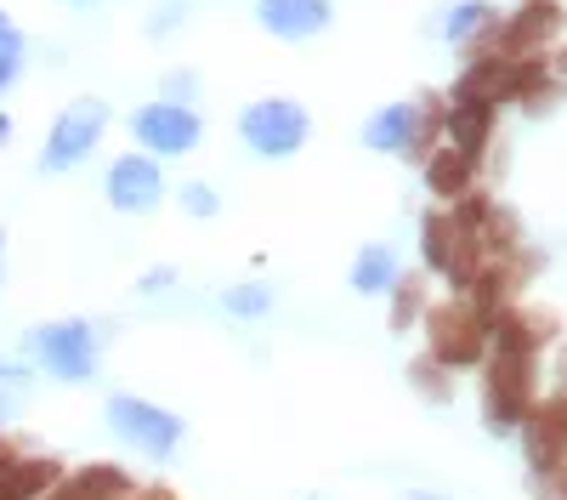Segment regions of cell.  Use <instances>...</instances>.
I'll use <instances>...</instances> for the list:
<instances>
[{
	"label": "cell",
	"mask_w": 567,
	"mask_h": 500,
	"mask_svg": "<svg viewBox=\"0 0 567 500\" xmlns=\"http://www.w3.org/2000/svg\"><path fill=\"white\" fill-rule=\"evenodd\" d=\"M534 353H511V347H488L483 358V416L494 432H516L528 421V409L539 398V370Z\"/></svg>",
	"instance_id": "cell-1"
},
{
	"label": "cell",
	"mask_w": 567,
	"mask_h": 500,
	"mask_svg": "<svg viewBox=\"0 0 567 500\" xmlns=\"http://www.w3.org/2000/svg\"><path fill=\"white\" fill-rule=\"evenodd\" d=\"M425 347H432L443 370H477L488 358V318L465 296H449L425 313Z\"/></svg>",
	"instance_id": "cell-2"
},
{
	"label": "cell",
	"mask_w": 567,
	"mask_h": 500,
	"mask_svg": "<svg viewBox=\"0 0 567 500\" xmlns=\"http://www.w3.org/2000/svg\"><path fill=\"white\" fill-rule=\"evenodd\" d=\"M420 256L432 273H443V279L454 285V296H465V285L477 279V267L488 262L477 227H460L454 211H425L420 222Z\"/></svg>",
	"instance_id": "cell-3"
},
{
	"label": "cell",
	"mask_w": 567,
	"mask_h": 500,
	"mask_svg": "<svg viewBox=\"0 0 567 500\" xmlns=\"http://www.w3.org/2000/svg\"><path fill=\"white\" fill-rule=\"evenodd\" d=\"M97 347H103L97 325H85V318H58V325L29 330V353L40 358V370L69 381V387L97 376Z\"/></svg>",
	"instance_id": "cell-4"
},
{
	"label": "cell",
	"mask_w": 567,
	"mask_h": 500,
	"mask_svg": "<svg viewBox=\"0 0 567 500\" xmlns=\"http://www.w3.org/2000/svg\"><path fill=\"white\" fill-rule=\"evenodd\" d=\"M103 131H109V103L103 98H74L52 131H45V149H40V171L45 176H58V171H74L91 160V149L103 143Z\"/></svg>",
	"instance_id": "cell-5"
},
{
	"label": "cell",
	"mask_w": 567,
	"mask_h": 500,
	"mask_svg": "<svg viewBox=\"0 0 567 500\" xmlns=\"http://www.w3.org/2000/svg\"><path fill=\"white\" fill-rule=\"evenodd\" d=\"M307 109L296 98H256L245 114H239V136H245V149L261 154V160H290L307 149Z\"/></svg>",
	"instance_id": "cell-6"
},
{
	"label": "cell",
	"mask_w": 567,
	"mask_h": 500,
	"mask_svg": "<svg viewBox=\"0 0 567 500\" xmlns=\"http://www.w3.org/2000/svg\"><path fill=\"white\" fill-rule=\"evenodd\" d=\"M109 427H114V438H125L131 449L148 455V461H165V455H176V443H182V416H171L165 404H148L136 392L109 398Z\"/></svg>",
	"instance_id": "cell-7"
},
{
	"label": "cell",
	"mask_w": 567,
	"mask_h": 500,
	"mask_svg": "<svg viewBox=\"0 0 567 500\" xmlns=\"http://www.w3.org/2000/svg\"><path fill=\"white\" fill-rule=\"evenodd\" d=\"M131 136L142 143V154H154V160H171V154H187V149H199V136H205V120L187 109V103H142L131 114Z\"/></svg>",
	"instance_id": "cell-8"
},
{
	"label": "cell",
	"mask_w": 567,
	"mask_h": 500,
	"mask_svg": "<svg viewBox=\"0 0 567 500\" xmlns=\"http://www.w3.org/2000/svg\"><path fill=\"white\" fill-rule=\"evenodd\" d=\"M556 34H561V0H523V7H516L505 23H494L488 52L528 58V52H545Z\"/></svg>",
	"instance_id": "cell-9"
},
{
	"label": "cell",
	"mask_w": 567,
	"mask_h": 500,
	"mask_svg": "<svg viewBox=\"0 0 567 500\" xmlns=\"http://www.w3.org/2000/svg\"><path fill=\"white\" fill-rule=\"evenodd\" d=\"M103 194H109V205L114 211H125V216H142V211H154L159 200H165V171H159V160L154 154H120L114 165H109V182H103Z\"/></svg>",
	"instance_id": "cell-10"
},
{
	"label": "cell",
	"mask_w": 567,
	"mask_h": 500,
	"mask_svg": "<svg viewBox=\"0 0 567 500\" xmlns=\"http://www.w3.org/2000/svg\"><path fill=\"white\" fill-rule=\"evenodd\" d=\"M523 449H528V467L534 472L567 467V392L534 398L528 421H523Z\"/></svg>",
	"instance_id": "cell-11"
},
{
	"label": "cell",
	"mask_w": 567,
	"mask_h": 500,
	"mask_svg": "<svg viewBox=\"0 0 567 500\" xmlns=\"http://www.w3.org/2000/svg\"><path fill=\"white\" fill-rule=\"evenodd\" d=\"M336 7L329 0H256V23L278 40H312L329 29Z\"/></svg>",
	"instance_id": "cell-12"
},
{
	"label": "cell",
	"mask_w": 567,
	"mask_h": 500,
	"mask_svg": "<svg viewBox=\"0 0 567 500\" xmlns=\"http://www.w3.org/2000/svg\"><path fill=\"white\" fill-rule=\"evenodd\" d=\"M131 489H136V483H131L125 467H114V461H91V467H80V472H63L40 500H125Z\"/></svg>",
	"instance_id": "cell-13"
},
{
	"label": "cell",
	"mask_w": 567,
	"mask_h": 500,
	"mask_svg": "<svg viewBox=\"0 0 567 500\" xmlns=\"http://www.w3.org/2000/svg\"><path fill=\"white\" fill-rule=\"evenodd\" d=\"M556 341V318L550 313H516V307H505L494 325H488V347H511V353H545Z\"/></svg>",
	"instance_id": "cell-14"
},
{
	"label": "cell",
	"mask_w": 567,
	"mask_h": 500,
	"mask_svg": "<svg viewBox=\"0 0 567 500\" xmlns=\"http://www.w3.org/2000/svg\"><path fill=\"white\" fill-rule=\"evenodd\" d=\"M420 165H425V188L437 200H460L465 188H477V160H465L454 143H437Z\"/></svg>",
	"instance_id": "cell-15"
},
{
	"label": "cell",
	"mask_w": 567,
	"mask_h": 500,
	"mask_svg": "<svg viewBox=\"0 0 567 500\" xmlns=\"http://www.w3.org/2000/svg\"><path fill=\"white\" fill-rule=\"evenodd\" d=\"M58 478H63V461H52V455H18L0 472V500H40Z\"/></svg>",
	"instance_id": "cell-16"
},
{
	"label": "cell",
	"mask_w": 567,
	"mask_h": 500,
	"mask_svg": "<svg viewBox=\"0 0 567 500\" xmlns=\"http://www.w3.org/2000/svg\"><path fill=\"white\" fill-rule=\"evenodd\" d=\"M414 131H420V103H392V109H381L363 125V143L374 154H409Z\"/></svg>",
	"instance_id": "cell-17"
},
{
	"label": "cell",
	"mask_w": 567,
	"mask_h": 500,
	"mask_svg": "<svg viewBox=\"0 0 567 500\" xmlns=\"http://www.w3.org/2000/svg\"><path fill=\"white\" fill-rule=\"evenodd\" d=\"M392 279H398V251L392 245H363L358 262H352V290L381 296V290H392Z\"/></svg>",
	"instance_id": "cell-18"
},
{
	"label": "cell",
	"mask_w": 567,
	"mask_h": 500,
	"mask_svg": "<svg viewBox=\"0 0 567 500\" xmlns=\"http://www.w3.org/2000/svg\"><path fill=\"white\" fill-rule=\"evenodd\" d=\"M494 23H499V12L488 7V0H460V7L449 12V23H443V40L449 45H477L483 34H494Z\"/></svg>",
	"instance_id": "cell-19"
},
{
	"label": "cell",
	"mask_w": 567,
	"mask_h": 500,
	"mask_svg": "<svg viewBox=\"0 0 567 500\" xmlns=\"http://www.w3.org/2000/svg\"><path fill=\"white\" fill-rule=\"evenodd\" d=\"M477 239L488 256H511L516 245H523V216L505 211V205H488V216L477 222Z\"/></svg>",
	"instance_id": "cell-20"
},
{
	"label": "cell",
	"mask_w": 567,
	"mask_h": 500,
	"mask_svg": "<svg viewBox=\"0 0 567 500\" xmlns=\"http://www.w3.org/2000/svg\"><path fill=\"white\" fill-rule=\"evenodd\" d=\"M425 313V279L420 273H398L392 279V330H409Z\"/></svg>",
	"instance_id": "cell-21"
},
{
	"label": "cell",
	"mask_w": 567,
	"mask_h": 500,
	"mask_svg": "<svg viewBox=\"0 0 567 500\" xmlns=\"http://www.w3.org/2000/svg\"><path fill=\"white\" fill-rule=\"evenodd\" d=\"M409 381H414V392H425L432 404H449V398H454V381H449V370H443L432 353L409 364Z\"/></svg>",
	"instance_id": "cell-22"
},
{
	"label": "cell",
	"mask_w": 567,
	"mask_h": 500,
	"mask_svg": "<svg viewBox=\"0 0 567 500\" xmlns=\"http://www.w3.org/2000/svg\"><path fill=\"white\" fill-rule=\"evenodd\" d=\"M221 307L239 313V318H261L272 307V290L267 285H233V290H221Z\"/></svg>",
	"instance_id": "cell-23"
},
{
	"label": "cell",
	"mask_w": 567,
	"mask_h": 500,
	"mask_svg": "<svg viewBox=\"0 0 567 500\" xmlns=\"http://www.w3.org/2000/svg\"><path fill=\"white\" fill-rule=\"evenodd\" d=\"M23 387H29V370H23V364H0V427H7L12 404L23 398Z\"/></svg>",
	"instance_id": "cell-24"
},
{
	"label": "cell",
	"mask_w": 567,
	"mask_h": 500,
	"mask_svg": "<svg viewBox=\"0 0 567 500\" xmlns=\"http://www.w3.org/2000/svg\"><path fill=\"white\" fill-rule=\"evenodd\" d=\"M23 74V34H12V40H0V98L12 91V80Z\"/></svg>",
	"instance_id": "cell-25"
},
{
	"label": "cell",
	"mask_w": 567,
	"mask_h": 500,
	"mask_svg": "<svg viewBox=\"0 0 567 500\" xmlns=\"http://www.w3.org/2000/svg\"><path fill=\"white\" fill-rule=\"evenodd\" d=\"M182 211H187V216H216L221 200H216L210 182H187V188H182Z\"/></svg>",
	"instance_id": "cell-26"
},
{
	"label": "cell",
	"mask_w": 567,
	"mask_h": 500,
	"mask_svg": "<svg viewBox=\"0 0 567 500\" xmlns=\"http://www.w3.org/2000/svg\"><path fill=\"white\" fill-rule=\"evenodd\" d=\"M187 91H199V80L187 74V69H176V74H165V103H187Z\"/></svg>",
	"instance_id": "cell-27"
},
{
	"label": "cell",
	"mask_w": 567,
	"mask_h": 500,
	"mask_svg": "<svg viewBox=\"0 0 567 500\" xmlns=\"http://www.w3.org/2000/svg\"><path fill=\"white\" fill-rule=\"evenodd\" d=\"M125 500H176V489H165V483H154V489H131Z\"/></svg>",
	"instance_id": "cell-28"
},
{
	"label": "cell",
	"mask_w": 567,
	"mask_h": 500,
	"mask_svg": "<svg viewBox=\"0 0 567 500\" xmlns=\"http://www.w3.org/2000/svg\"><path fill=\"white\" fill-rule=\"evenodd\" d=\"M171 279H176V273H171V267H154V273H148V279H142V290H165Z\"/></svg>",
	"instance_id": "cell-29"
},
{
	"label": "cell",
	"mask_w": 567,
	"mask_h": 500,
	"mask_svg": "<svg viewBox=\"0 0 567 500\" xmlns=\"http://www.w3.org/2000/svg\"><path fill=\"white\" fill-rule=\"evenodd\" d=\"M18 455H23V449H18V443H12V438H0V472H7V467H12V461H18Z\"/></svg>",
	"instance_id": "cell-30"
},
{
	"label": "cell",
	"mask_w": 567,
	"mask_h": 500,
	"mask_svg": "<svg viewBox=\"0 0 567 500\" xmlns=\"http://www.w3.org/2000/svg\"><path fill=\"white\" fill-rule=\"evenodd\" d=\"M12 34H23V29H18V23H12L7 12H0V40H12Z\"/></svg>",
	"instance_id": "cell-31"
},
{
	"label": "cell",
	"mask_w": 567,
	"mask_h": 500,
	"mask_svg": "<svg viewBox=\"0 0 567 500\" xmlns=\"http://www.w3.org/2000/svg\"><path fill=\"white\" fill-rule=\"evenodd\" d=\"M12 143V114H0V149Z\"/></svg>",
	"instance_id": "cell-32"
},
{
	"label": "cell",
	"mask_w": 567,
	"mask_h": 500,
	"mask_svg": "<svg viewBox=\"0 0 567 500\" xmlns=\"http://www.w3.org/2000/svg\"><path fill=\"white\" fill-rule=\"evenodd\" d=\"M409 500H454V494H437V489H414Z\"/></svg>",
	"instance_id": "cell-33"
},
{
	"label": "cell",
	"mask_w": 567,
	"mask_h": 500,
	"mask_svg": "<svg viewBox=\"0 0 567 500\" xmlns=\"http://www.w3.org/2000/svg\"><path fill=\"white\" fill-rule=\"evenodd\" d=\"M0 279H7V227H0Z\"/></svg>",
	"instance_id": "cell-34"
},
{
	"label": "cell",
	"mask_w": 567,
	"mask_h": 500,
	"mask_svg": "<svg viewBox=\"0 0 567 500\" xmlns=\"http://www.w3.org/2000/svg\"><path fill=\"white\" fill-rule=\"evenodd\" d=\"M69 7H91V0H69Z\"/></svg>",
	"instance_id": "cell-35"
},
{
	"label": "cell",
	"mask_w": 567,
	"mask_h": 500,
	"mask_svg": "<svg viewBox=\"0 0 567 500\" xmlns=\"http://www.w3.org/2000/svg\"><path fill=\"white\" fill-rule=\"evenodd\" d=\"M561 376H567V370H561Z\"/></svg>",
	"instance_id": "cell-36"
},
{
	"label": "cell",
	"mask_w": 567,
	"mask_h": 500,
	"mask_svg": "<svg viewBox=\"0 0 567 500\" xmlns=\"http://www.w3.org/2000/svg\"><path fill=\"white\" fill-rule=\"evenodd\" d=\"M312 500H318V494H312Z\"/></svg>",
	"instance_id": "cell-37"
}]
</instances>
